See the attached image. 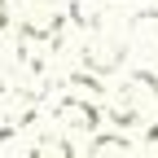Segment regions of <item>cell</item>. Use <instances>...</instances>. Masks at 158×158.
Listing matches in <instances>:
<instances>
[{
	"label": "cell",
	"instance_id": "1",
	"mask_svg": "<svg viewBox=\"0 0 158 158\" xmlns=\"http://www.w3.org/2000/svg\"><path fill=\"white\" fill-rule=\"evenodd\" d=\"M57 123H66V127H79V132H97V123H101V110H97L92 101H79V97H62L53 110Z\"/></svg>",
	"mask_w": 158,
	"mask_h": 158
},
{
	"label": "cell",
	"instance_id": "2",
	"mask_svg": "<svg viewBox=\"0 0 158 158\" xmlns=\"http://www.w3.org/2000/svg\"><path fill=\"white\" fill-rule=\"evenodd\" d=\"M123 40H106V44H92L88 53H84V66H88V75H114L118 66H123Z\"/></svg>",
	"mask_w": 158,
	"mask_h": 158
},
{
	"label": "cell",
	"instance_id": "3",
	"mask_svg": "<svg viewBox=\"0 0 158 158\" xmlns=\"http://www.w3.org/2000/svg\"><path fill=\"white\" fill-rule=\"evenodd\" d=\"M27 158H75V145L62 132H44V136H35L27 145Z\"/></svg>",
	"mask_w": 158,
	"mask_h": 158
},
{
	"label": "cell",
	"instance_id": "4",
	"mask_svg": "<svg viewBox=\"0 0 158 158\" xmlns=\"http://www.w3.org/2000/svg\"><path fill=\"white\" fill-rule=\"evenodd\" d=\"M88 158H141V154H136V145L127 141V136L110 132V136H92V149H88Z\"/></svg>",
	"mask_w": 158,
	"mask_h": 158
},
{
	"label": "cell",
	"instance_id": "5",
	"mask_svg": "<svg viewBox=\"0 0 158 158\" xmlns=\"http://www.w3.org/2000/svg\"><path fill=\"white\" fill-rule=\"evenodd\" d=\"M70 18L79 27H97L106 18V0H70Z\"/></svg>",
	"mask_w": 158,
	"mask_h": 158
},
{
	"label": "cell",
	"instance_id": "6",
	"mask_svg": "<svg viewBox=\"0 0 158 158\" xmlns=\"http://www.w3.org/2000/svg\"><path fill=\"white\" fill-rule=\"evenodd\" d=\"M18 132H22V127H13V123L0 127V158H13V141H18Z\"/></svg>",
	"mask_w": 158,
	"mask_h": 158
},
{
	"label": "cell",
	"instance_id": "7",
	"mask_svg": "<svg viewBox=\"0 0 158 158\" xmlns=\"http://www.w3.org/2000/svg\"><path fill=\"white\" fill-rule=\"evenodd\" d=\"M9 31V0H0V35Z\"/></svg>",
	"mask_w": 158,
	"mask_h": 158
},
{
	"label": "cell",
	"instance_id": "8",
	"mask_svg": "<svg viewBox=\"0 0 158 158\" xmlns=\"http://www.w3.org/2000/svg\"><path fill=\"white\" fill-rule=\"evenodd\" d=\"M154 158H158V145H154Z\"/></svg>",
	"mask_w": 158,
	"mask_h": 158
}]
</instances>
